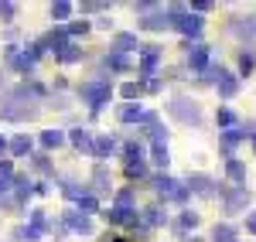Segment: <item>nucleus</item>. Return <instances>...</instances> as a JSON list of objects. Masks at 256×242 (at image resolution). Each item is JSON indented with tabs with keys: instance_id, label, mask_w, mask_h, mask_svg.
<instances>
[{
	"instance_id": "7c9ffc66",
	"label": "nucleus",
	"mask_w": 256,
	"mask_h": 242,
	"mask_svg": "<svg viewBox=\"0 0 256 242\" xmlns=\"http://www.w3.org/2000/svg\"><path fill=\"white\" fill-rule=\"evenodd\" d=\"M216 123H218V126H226V130H232V126H236V113H232L229 106H222V109L216 113Z\"/></svg>"
},
{
	"instance_id": "09e8293b",
	"label": "nucleus",
	"mask_w": 256,
	"mask_h": 242,
	"mask_svg": "<svg viewBox=\"0 0 256 242\" xmlns=\"http://www.w3.org/2000/svg\"><path fill=\"white\" fill-rule=\"evenodd\" d=\"M7 147H10V143L4 140V137H0V154H4V150H7Z\"/></svg>"
},
{
	"instance_id": "20e7f679",
	"label": "nucleus",
	"mask_w": 256,
	"mask_h": 242,
	"mask_svg": "<svg viewBox=\"0 0 256 242\" xmlns=\"http://www.w3.org/2000/svg\"><path fill=\"white\" fill-rule=\"evenodd\" d=\"M222 208H226L229 215L246 212V208H250V191H246V188H229V191H222Z\"/></svg>"
},
{
	"instance_id": "c9c22d12",
	"label": "nucleus",
	"mask_w": 256,
	"mask_h": 242,
	"mask_svg": "<svg viewBox=\"0 0 256 242\" xmlns=\"http://www.w3.org/2000/svg\"><path fill=\"white\" fill-rule=\"evenodd\" d=\"M79 58H82V48H79V44H68V48L58 55V61H65V65H72V61H79Z\"/></svg>"
},
{
	"instance_id": "e433bc0d",
	"label": "nucleus",
	"mask_w": 256,
	"mask_h": 242,
	"mask_svg": "<svg viewBox=\"0 0 256 242\" xmlns=\"http://www.w3.org/2000/svg\"><path fill=\"white\" fill-rule=\"evenodd\" d=\"M96 208H99V202L92 198V195H86V198H79V212L86 215V219H89V212H96Z\"/></svg>"
},
{
	"instance_id": "49530a36",
	"label": "nucleus",
	"mask_w": 256,
	"mask_h": 242,
	"mask_svg": "<svg viewBox=\"0 0 256 242\" xmlns=\"http://www.w3.org/2000/svg\"><path fill=\"white\" fill-rule=\"evenodd\" d=\"M246 229H250V232L256 236V212H250V219H246Z\"/></svg>"
},
{
	"instance_id": "79ce46f5",
	"label": "nucleus",
	"mask_w": 256,
	"mask_h": 242,
	"mask_svg": "<svg viewBox=\"0 0 256 242\" xmlns=\"http://www.w3.org/2000/svg\"><path fill=\"white\" fill-rule=\"evenodd\" d=\"M168 147H154V164H160V167H168Z\"/></svg>"
},
{
	"instance_id": "a19ab883",
	"label": "nucleus",
	"mask_w": 256,
	"mask_h": 242,
	"mask_svg": "<svg viewBox=\"0 0 256 242\" xmlns=\"http://www.w3.org/2000/svg\"><path fill=\"white\" fill-rule=\"evenodd\" d=\"M14 14H18V7L4 0V3H0V20H14Z\"/></svg>"
},
{
	"instance_id": "4be33fe9",
	"label": "nucleus",
	"mask_w": 256,
	"mask_h": 242,
	"mask_svg": "<svg viewBox=\"0 0 256 242\" xmlns=\"http://www.w3.org/2000/svg\"><path fill=\"white\" fill-rule=\"evenodd\" d=\"M106 65H110L113 72H126V68H130V58H126L123 51H110V55H106Z\"/></svg>"
},
{
	"instance_id": "aec40b11",
	"label": "nucleus",
	"mask_w": 256,
	"mask_h": 242,
	"mask_svg": "<svg viewBox=\"0 0 256 242\" xmlns=\"http://www.w3.org/2000/svg\"><path fill=\"white\" fill-rule=\"evenodd\" d=\"M134 48H137V34H116V38H113V51H123V55H126V51H134Z\"/></svg>"
},
{
	"instance_id": "58836bf2",
	"label": "nucleus",
	"mask_w": 256,
	"mask_h": 242,
	"mask_svg": "<svg viewBox=\"0 0 256 242\" xmlns=\"http://www.w3.org/2000/svg\"><path fill=\"white\" fill-rule=\"evenodd\" d=\"M120 96H123V99H137V96H140V85H137V82H126V85L120 89Z\"/></svg>"
},
{
	"instance_id": "864d4df0",
	"label": "nucleus",
	"mask_w": 256,
	"mask_h": 242,
	"mask_svg": "<svg viewBox=\"0 0 256 242\" xmlns=\"http://www.w3.org/2000/svg\"><path fill=\"white\" fill-rule=\"evenodd\" d=\"M253 150H256V133H253Z\"/></svg>"
},
{
	"instance_id": "4c0bfd02",
	"label": "nucleus",
	"mask_w": 256,
	"mask_h": 242,
	"mask_svg": "<svg viewBox=\"0 0 256 242\" xmlns=\"http://www.w3.org/2000/svg\"><path fill=\"white\" fill-rule=\"evenodd\" d=\"M253 65H256L253 51H242V55H239V68H242V72H253Z\"/></svg>"
},
{
	"instance_id": "c756f323",
	"label": "nucleus",
	"mask_w": 256,
	"mask_h": 242,
	"mask_svg": "<svg viewBox=\"0 0 256 242\" xmlns=\"http://www.w3.org/2000/svg\"><path fill=\"white\" fill-rule=\"evenodd\" d=\"M28 150H31V137H24V133H20V137L10 140V154H14V157H24Z\"/></svg>"
},
{
	"instance_id": "1a4fd4ad",
	"label": "nucleus",
	"mask_w": 256,
	"mask_h": 242,
	"mask_svg": "<svg viewBox=\"0 0 256 242\" xmlns=\"http://www.w3.org/2000/svg\"><path fill=\"white\" fill-rule=\"evenodd\" d=\"M171 24H174L181 34H192V38L202 31V17L198 14H178V17H171Z\"/></svg>"
},
{
	"instance_id": "ddd939ff",
	"label": "nucleus",
	"mask_w": 256,
	"mask_h": 242,
	"mask_svg": "<svg viewBox=\"0 0 256 242\" xmlns=\"http://www.w3.org/2000/svg\"><path fill=\"white\" fill-rule=\"evenodd\" d=\"M216 85H218V96H222V99H232V96L239 92V79L232 75V72H222Z\"/></svg>"
},
{
	"instance_id": "bb28decb",
	"label": "nucleus",
	"mask_w": 256,
	"mask_h": 242,
	"mask_svg": "<svg viewBox=\"0 0 256 242\" xmlns=\"http://www.w3.org/2000/svg\"><path fill=\"white\" fill-rule=\"evenodd\" d=\"M41 143H44L48 150H55V147L65 143V133H62V130H44V133H41Z\"/></svg>"
},
{
	"instance_id": "7ed1b4c3",
	"label": "nucleus",
	"mask_w": 256,
	"mask_h": 242,
	"mask_svg": "<svg viewBox=\"0 0 256 242\" xmlns=\"http://www.w3.org/2000/svg\"><path fill=\"white\" fill-rule=\"evenodd\" d=\"M168 113H171L178 123H202V109H198V102L184 99V96H178V99L168 102Z\"/></svg>"
},
{
	"instance_id": "c85d7f7f",
	"label": "nucleus",
	"mask_w": 256,
	"mask_h": 242,
	"mask_svg": "<svg viewBox=\"0 0 256 242\" xmlns=\"http://www.w3.org/2000/svg\"><path fill=\"white\" fill-rule=\"evenodd\" d=\"M195 225H198V215H195V212H184V215L178 219L174 232H178V236H184V232H188V229H195Z\"/></svg>"
},
{
	"instance_id": "0eeeda50",
	"label": "nucleus",
	"mask_w": 256,
	"mask_h": 242,
	"mask_svg": "<svg viewBox=\"0 0 256 242\" xmlns=\"http://www.w3.org/2000/svg\"><path fill=\"white\" fill-rule=\"evenodd\" d=\"M38 44H41V51H44V48H52L55 55H62V51L68 48V31H65V27H55V31H52V34H44Z\"/></svg>"
},
{
	"instance_id": "72a5a7b5",
	"label": "nucleus",
	"mask_w": 256,
	"mask_h": 242,
	"mask_svg": "<svg viewBox=\"0 0 256 242\" xmlns=\"http://www.w3.org/2000/svg\"><path fill=\"white\" fill-rule=\"evenodd\" d=\"M226 174H229L232 181H246V167L239 161H226Z\"/></svg>"
},
{
	"instance_id": "5701e85b",
	"label": "nucleus",
	"mask_w": 256,
	"mask_h": 242,
	"mask_svg": "<svg viewBox=\"0 0 256 242\" xmlns=\"http://www.w3.org/2000/svg\"><path fill=\"white\" fill-rule=\"evenodd\" d=\"M72 143H76V147H79V150H89V154H92V133H89V130H72Z\"/></svg>"
},
{
	"instance_id": "603ef678",
	"label": "nucleus",
	"mask_w": 256,
	"mask_h": 242,
	"mask_svg": "<svg viewBox=\"0 0 256 242\" xmlns=\"http://www.w3.org/2000/svg\"><path fill=\"white\" fill-rule=\"evenodd\" d=\"M113 242H126V239H116V236H113Z\"/></svg>"
},
{
	"instance_id": "f704fd0d",
	"label": "nucleus",
	"mask_w": 256,
	"mask_h": 242,
	"mask_svg": "<svg viewBox=\"0 0 256 242\" xmlns=\"http://www.w3.org/2000/svg\"><path fill=\"white\" fill-rule=\"evenodd\" d=\"M116 208L120 212H130V208H134V191H130V188H123L116 195Z\"/></svg>"
},
{
	"instance_id": "a211bd4d",
	"label": "nucleus",
	"mask_w": 256,
	"mask_h": 242,
	"mask_svg": "<svg viewBox=\"0 0 256 242\" xmlns=\"http://www.w3.org/2000/svg\"><path fill=\"white\" fill-rule=\"evenodd\" d=\"M113 147H116V140H113V137H99V140H92V157L106 161V157L113 154Z\"/></svg>"
},
{
	"instance_id": "de8ad7c7",
	"label": "nucleus",
	"mask_w": 256,
	"mask_h": 242,
	"mask_svg": "<svg viewBox=\"0 0 256 242\" xmlns=\"http://www.w3.org/2000/svg\"><path fill=\"white\" fill-rule=\"evenodd\" d=\"M192 7H195V10H212V3H208V0H195Z\"/></svg>"
},
{
	"instance_id": "a18cd8bd",
	"label": "nucleus",
	"mask_w": 256,
	"mask_h": 242,
	"mask_svg": "<svg viewBox=\"0 0 256 242\" xmlns=\"http://www.w3.org/2000/svg\"><path fill=\"white\" fill-rule=\"evenodd\" d=\"M102 7H106V3H96V0H89V3H82V10H89V14H92V10H102Z\"/></svg>"
},
{
	"instance_id": "ea45409f",
	"label": "nucleus",
	"mask_w": 256,
	"mask_h": 242,
	"mask_svg": "<svg viewBox=\"0 0 256 242\" xmlns=\"http://www.w3.org/2000/svg\"><path fill=\"white\" fill-rule=\"evenodd\" d=\"M65 31H68V34H86V31H89V20H72Z\"/></svg>"
},
{
	"instance_id": "393cba45",
	"label": "nucleus",
	"mask_w": 256,
	"mask_h": 242,
	"mask_svg": "<svg viewBox=\"0 0 256 242\" xmlns=\"http://www.w3.org/2000/svg\"><path fill=\"white\" fill-rule=\"evenodd\" d=\"M62 195L79 202V198H86V195H89V191H86V184H79V181H65V184H62Z\"/></svg>"
},
{
	"instance_id": "2eb2a0df",
	"label": "nucleus",
	"mask_w": 256,
	"mask_h": 242,
	"mask_svg": "<svg viewBox=\"0 0 256 242\" xmlns=\"http://www.w3.org/2000/svg\"><path fill=\"white\" fill-rule=\"evenodd\" d=\"M140 222H144V225H150V229H158V225H164V222H168V212L154 205V208H147V212H140Z\"/></svg>"
},
{
	"instance_id": "423d86ee",
	"label": "nucleus",
	"mask_w": 256,
	"mask_h": 242,
	"mask_svg": "<svg viewBox=\"0 0 256 242\" xmlns=\"http://www.w3.org/2000/svg\"><path fill=\"white\" fill-rule=\"evenodd\" d=\"M246 137H253V130H239V126H232V130H222V133H218L222 154L232 161V154H236V143H239V140H246Z\"/></svg>"
},
{
	"instance_id": "37998d69",
	"label": "nucleus",
	"mask_w": 256,
	"mask_h": 242,
	"mask_svg": "<svg viewBox=\"0 0 256 242\" xmlns=\"http://www.w3.org/2000/svg\"><path fill=\"white\" fill-rule=\"evenodd\" d=\"M102 215H106L110 225H123V212H120V208H110V212H102Z\"/></svg>"
},
{
	"instance_id": "f8f14e48",
	"label": "nucleus",
	"mask_w": 256,
	"mask_h": 242,
	"mask_svg": "<svg viewBox=\"0 0 256 242\" xmlns=\"http://www.w3.org/2000/svg\"><path fill=\"white\" fill-rule=\"evenodd\" d=\"M65 229H72L79 236H92V222L86 215H79V212H65Z\"/></svg>"
},
{
	"instance_id": "dca6fc26",
	"label": "nucleus",
	"mask_w": 256,
	"mask_h": 242,
	"mask_svg": "<svg viewBox=\"0 0 256 242\" xmlns=\"http://www.w3.org/2000/svg\"><path fill=\"white\" fill-rule=\"evenodd\" d=\"M92 191L96 195H106L110 191V171L102 164H96V171H92Z\"/></svg>"
},
{
	"instance_id": "8fccbe9b",
	"label": "nucleus",
	"mask_w": 256,
	"mask_h": 242,
	"mask_svg": "<svg viewBox=\"0 0 256 242\" xmlns=\"http://www.w3.org/2000/svg\"><path fill=\"white\" fill-rule=\"evenodd\" d=\"M99 242H113V236H102V239H99Z\"/></svg>"
},
{
	"instance_id": "9d476101",
	"label": "nucleus",
	"mask_w": 256,
	"mask_h": 242,
	"mask_svg": "<svg viewBox=\"0 0 256 242\" xmlns=\"http://www.w3.org/2000/svg\"><path fill=\"white\" fill-rule=\"evenodd\" d=\"M150 184H154V191H158L160 198H171V202H174L178 188H181V184H178L174 178H168V174H154V178H150Z\"/></svg>"
},
{
	"instance_id": "f257e3e1",
	"label": "nucleus",
	"mask_w": 256,
	"mask_h": 242,
	"mask_svg": "<svg viewBox=\"0 0 256 242\" xmlns=\"http://www.w3.org/2000/svg\"><path fill=\"white\" fill-rule=\"evenodd\" d=\"M41 89L38 82H24L18 89H10L4 102H0V120H10V123H24V120H34L38 116V99H41Z\"/></svg>"
},
{
	"instance_id": "a878e982",
	"label": "nucleus",
	"mask_w": 256,
	"mask_h": 242,
	"mask_svg": "<svg viewBox=\"0 0 256 242\" xmlns=\"http://www.w3.org/2000/svg\"><path fill=\"white\" fill-rule=\"evenodd\" d=\"M120 123H134V120H144V109H140V106H134V102H130V106H120Z\"/></svg>"
},
{
	"instance_id": "39448f33",
	"label": "nucleus",
	"mask_w": 256,
	"mask_h": 242,
	"mask_svg": "<svg viewBox=\"0 0 256 242\" xmlns=\"http://www.w3.org/2000/svg\"><path fill=\"white\" fill-rule=\"evenodd\" d=\"M188 191H192V195H202V198H216V195H222L218 181H212L208 174H192V178H188Z\"/></svg>"
},
{
	"instance_id": "3c124183",
	"label": "nucleus",
	"mask_w": 256,
	"mask_h": 242,
	"mask_svg": "<svg viewBox=\"0 0 256 242\" xmlns=\"http://www.w3.org/2000/svg\"><path fill=\"white\" fill-rule=\"evenodd\" d=\"M184 242H202V239H195V236H192V239H184Z\"/></svg>"
},
{
	"instance_id": "6ab92c4d",
	"label": "nucleus",
	"mask_w": 256,
	"mask_h": 242,
	"mask_svg": "<svg viewBox=\"0 0 256 242\" xmlns=\"http://www.w3.org/2000/svg\"><path fill=\"white\" fill-rule=\"evenodd\" d=\"M10 188H14V164L0 161V195H7Z\"/></svg>"
},
{
	"instance_id": "473e14b6",
	"label": "nucleus",
	"mask_w": 256,
	"mask_h": 242,
	"mask_svg": "<svg viewBox=\"0 0 256 242\" xmlns=\"http://www.w3.org/2000/svg\"><path fill=\"white\" fill-rule=\"evenodd\" d=\"M126 178H147V164L144 161H126Z\"/></svg>"
},
{
	"instance_id": "2f4dec72",
	"label": "nucleus",
	"mask_w": 256,
	"mask_h": 242,
	"mask_svg": "<svg viewBox=\"0 0 256 242\" xmlns=\"http://www.w3.org/2000/svg\"><path fill=\"white\" fill-rule=\"evenodd\" d=\"M68 14H72V3H68V0L52 3V17H55V20H68Z\"/></svg>"
},
{
	"instance_id": "412c9836",
	"label": "nucleus",
	"mask_w": 256,
	"mask_h": 242,
	"mask_svg": "<svg viewBox=\"0 0 256 242\" xmlns=\"http://www.w3.org/2000/svg\"><path fill=\"white\" fill-rule=\"evenodd\" d=\"M28 219H31V229H34V232H41V236L48 232V219H44V208H31V212H28Z\"/></svg>"
},
{
	"instance_id": "9b49d317",
	"label": "nucleus",
	"mask_w": 256,
	"mask_h": 242,
	"mask_svg": "<svg viewBox=\"0 0 256 242\" xmlns=\"http://www.w3.org/2000/svg\"><path fill=\"white\" fill-rule=\"evenodd\" d=\"M188 48V65L192 68H208V44H184Z\"/></svg>"
},
{
	"instance_id": "f3484780",
	"label": "nucleus",
	"mask_w": 256,
	"mask_h": 242,
	"mask_svg": "<svg viewBox=\"0 0 256 242\" xmlns=\"http://www.w3.org/2000/svg\"><path fill=\"white\" fill-rule=\"evenodd\" d=\"M232 31L239 38H253L256 34V17H232Z\"/></svg>"
},
{
	"instance_id": "6e6552de",
	"label": "nucleus",
	"mask_w": 256,
	"mask_h": 242,
	"mask_svg": "<svg viewBox=\"0 0 256 242\" xmlns=\"http://www.w3.org/2000/svg\"><path fill=\"white\" fill-rule=\"evenodd\" d=\"M160 51L158 44H144V58H140V75H154L158 72V61H160Z\"/></svg>"
},
{
	"instance_id": "cd10ccee",
	"label": "nucleus",
	"mask_w": 256,
	"mask_h": 242,
	"mask_svg": "<svg viewBox=\"0 0 256 242\" xmlns=\"http://www.w3.org/2000/svg\"><path fill=\"white\" fill-rule=\"evenodd\" d=\"M41 239V232H34L31 225H18L14 229V242H38Z\"/></svg>"
},
{
	"instance_id": "c03bdc74",
	"label": "nucleus",
	"mask_w": 256,
	"mask_h": 242,
	"mask_svg": "<svg viewBox=\"0 0 256 242\" xmlns=\"http://www.w3.org/2000/svg\"><path fill=\"white\" fill-rule=\"evenodd\" d=\"M34 167H38V171H44V174H48V171H52V164L44 161V157H34Z\"/></svg>"
},
{
	"instance_id": "5fc2aeb1",
	"label": "nucleus",
	"mask_w": 256,
	"mask_h": 242,
	"mask_svg": "<svg viewBox=\"0 0 256 242\" xmlns=\"http://www.w3.org/2000/svg\"><path fill=\"white\" fill-rule=\"evenodd\" d=\"M0 85H4V75H0Z\"/></svg>"
},
{
	"instance_id": "b1692460",
	"label": "nucleus",
	"mask_w": 256,
	"mask_h": 242,
	"mask_svg": "<svg viewBox=\"0 0 256 242\" xmlns=\"http://www.w3.org/2000/svg\"><path fill=\"white\" fill-rule=\"evenodd\" d=\"M212 242H236V229H232V225H216V229H212Z\"/></svg>"
},
{
	"instance_id": "f03ea898",
	"label": "nucleus",
	"mask_w": 256,
	"mask_h": 242,
	"mask_svg": "<svg viewBox=\"0 0 256 242\" xmlns=\"http://www.w3.org/2000/svg\"><path fill=\"white\" fill-rule=\"evenodd\" d=\"M110 96H113V89H110L106 79H92V82H86V85H79V99L89 102L92 113H99V109L110 102Z\"/></svg>"
},
{
	"instance_id": "4468645a",
	"label": "nucleus",
	"mask_w": 256,
	"mask_h": 242,
	"mask_svg": "<svg viewBox=\"0 0 256 242\" xmlns=\"http://www.w3.org/2000/svg\"><path fill=\"white\" fill-rule=\"evenodd\" d=\"M171 20H168V14L164 10H154V14H147V17H140V27L144 31H164Z\"/></svg>"
}]
</instances>
